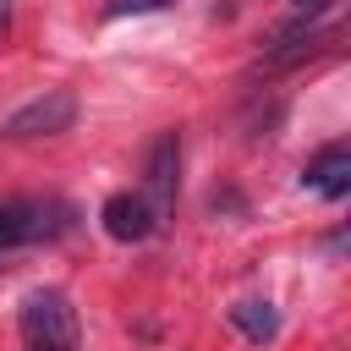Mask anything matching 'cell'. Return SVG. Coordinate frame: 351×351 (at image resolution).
<instances>
[{
	"label": "cell",
	"mask_w": 351,
	"mask_h": 351,
	"mask_svg": "<svg viewBox=\"0 0 351 351\" xmlns=\"http://www.w3.org/2000/svg\"><path fill=\"white\" fill-rule=\"evenodd\" d=\"M165 5H176V0H110L104 16H110V22H115V16H148V11H165Z\"/></svg>",
	"instance_id": "8"
},
{
	"label": "cell",
	"mask_w": 351,
	"mask_h": 351,
	"mask_svg": "<svg viewBox=\"0 0 351 351\" xmlns=\"http://www.w3.org/2000/svg\"><path fill=\"white\" fill-rule=\"evenodd\" d=\"M291 5H296V16H302V22H318L324 11H335V0H291Z\"/></svg>",
	"instance_id": "9"
},
{
	"label": "cell",
	"mask_w": 351,
	"mask_h": 351,
	"mask_svg": "<svg viewBox=\"0 0 351 351\" xmlns=\"http://www.w3.org/2000/svg\"><path fill=\"white\" fill-rule=\"evenodd\" d=\"M16 335H22V351H77L82 346V324H77L71 296L55 291V285L27 291L22 307H16Z\"/></svg>",
	"instance_id": "1"
},
{
	"label": "cell",
	"mask_w": 351,
	"mask_h": 351,
	"mask_svg": "<svg viewBox=\"0 0 351 351\" xmlns=\"http://www.w3.org/2000/svg\"><path fill=\"white\" fill-rule=\"evenodd\" d=\"M230 324H236L247 340H274V329H280V313H274L269 302H236V307H230Z\"/></svg>",
	"instance_id": "7"
},
{
	"label": "cell",
	"mask_w": 351,
	"mask_h": 351,
	"mask_svg": "<svg viewBox=\"0 0 351 351\" xmlns=\"http://www.w3.org/2000/svg\"><path fill=\"white\" fill-rule=\"evenodd\" d=\"M71 121H77V93L71 88H44V93H33L27 104H16L0 121V137H11V143L60 137V132H71Z\"/></svg>",
	"instance_id": "3"
},
{
	"label": "cell",
	"mask_w": 351,
	"mask_h": 351,
	"mask_svg": "<svg viewBox=\"0 0 351 351\" xmlns=\"http://www.w3.org/2000/svg\"><path fill=\"white\" fill-rule=\"evenodd\" d=\"M176 186H181V137H176V132H159L154 148H148V186H143V197L154 203L159 225H165L170 208H176Z\"/></svg>",
	"instance_id": "4"
},
{
	"label": "cell",
	"mask_w": 351,
	"mask_h": 351,
	"mask_svg": "<svg viewBox=\"0 0 351 351\" xmlns=\"http://www.w3.org/2000/svg\"><path fill=\"white\" fill-rule=\"evenodd\" d=\"M302 186H313L318 197H346L351 192V148L346 143H329V148H318L313 159H307V170H302Z\"/></svg>",
	"instance_id": "6"
},
{
	"label": "cell",
	"mask_w": 351,
	"mask_h": 351,
	"mask_svg": "<svg viewBox=\"0 0 351 351\" xmlns=\"http://www.w3.org/2000/svg\"><path fill=\"white\" fill-rule=\"evenodd\" d=\"M71 230V208L55 197H5L0 203V252L33 247V241H55Z\"/></svg>",
	"instance_id": "2"
},
{
	"label": "cell",
	"mask_w": 351,
	"mask_h": 351,
	"mask_svg": "<svg viewBox=\"0 0 351 351\" xmlns=\"http://www.w3.org/2000/svg\"><path fill=\"white\" fill-rule=\"evenodd\" d=\"M99 225H104L110 241H148L159 230V214L143 192H110L104 208H99Z\"/></svg>",
	"instance_id": "5"
},
{
	"label": "cell",
	"mask_w": 351,
	"mask_h": 351,
	"mask_svg": "<svg viewBox=\"0 0 351 351\" xmlns=\"http://www.w3.org/2000/svg\"><path fill=\"white\" fill-rule=\"evenodd\" d=\"M5 22H11V0H0V27H5Z\"/></svg>",
	"instance_id": "10"
}]
</instances>
